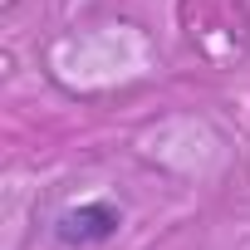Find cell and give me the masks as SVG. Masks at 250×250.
I'll list each match as a JSON object with an SVG mask.
<instances>
[{
    "label": "cell",
    "instance_id": "obj_1",
    "mask_svg": "<svg viewBox=\"0 0 250 250\" xmlns=\"http://www.w3.org/2000/svg\"><path fill=\"white\" fill-rule=\"evenodd\" d=\"M118 226H123V216L108 201H88V206L59 216V240L64 245H98V240L118 235Z\"/></svg>",
    "mask_w": 250,
    "mask_h": 250
}]
</instances>
